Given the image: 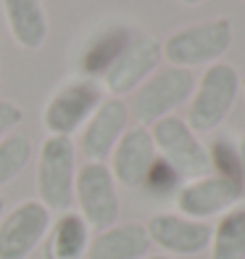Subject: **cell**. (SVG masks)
<instances>
[{"mask_svg": "<svg viewBox=\"0 0 245 259\" xmlns=\"http://www.w3.org/2000/svg\"><path fill=\"white\" fill-rule=\"evenodd\" d=\"M77 146L72 138L48 135L37 151V201L48 211H69L74 204V180H77Z\"/></svg>", "mask_w": 245, "mask_h": 259, "instance_id": "obj_1", "label": "cell"}, {"mask_svg": "<svg viewBox=\"0 0 245 259\" xmlns=\"http://www.w3.org/2000/svg\"><path fill=\"white\" fill-rule=\"evenodd\" d=\"M232 45V27L227 19H211L201 24L182 27L171 32L166 42H161V56L169 61V66L190 69L203 64H216Z\"/></svg>", "mask_w": 245, "mask_h": 259, "instance_id": "obj_2", "label": "cell"}, {"mask_svg": "<svg viewBox=\"0 0 245 259\" xmlns=\"http://www.w3.org/2000/svg\"><path fill=\"white\" fill-rule=\"evenodd\" d=\"M240 90V77L235 66L229 64H211L201 74L193 90V101L188 109V127L193 133H208L216 130L232 111Z\"/></svg>", "mask_w": 245, "mask_h": 259, "instance_id": "obj_3", "label": "cell"}, {"mask_svg": "<svg viewBox=\"0 0 245 259\" xmlns=\"http://www.w3.org/2000/svg\"><path fill=\"white\" fill-rule=\"evenodd\" d=\"M193 90H195V77L188 69H177V66L156 69L135 90L130 116L140 127H153L158 119L169 116L179 103L188 101Z\"/></svg>", "mask_w": 245, "mask_h": 259, "instance_id": "obj_4", "label": "cell"}, {"mask_svg": "<svg viewBox=\"0 0 245 259\" xmlns=\"http://www.w3.org/2000/svg\"><path fill=\"white\" fill-rule=\"evenodd\" d=\"M74 204L90 230H106L119 222V191L106 161H82L74 180Z\"/></svg>", "mask_w": 245, "mask_h": 259, "instance_id": "obj_5", "label": "cell"}, {"mask_svg": "<svg viewBox=\"0 0 245 259\" xmlns=\"http://www.w3.org/2000/svg\"><path fill=\"white\" fill-rule=\"evenodd\" d=\"M150 135H153V146L161 161H166L179 178L195 180L211 175V151H206V146L195 138L185 119L171 114L163 116L150 127Z\"/></svg>", "mask_w": 245, "mask_h": 259, "instance_id": "obj_6", "label": "cell"}, {"mask_svg": "<svg viewBox=\"0 0 245 259\" xmlns=\"http://www.w3.org/2000/svg\"><path fill=\"white\" fill-rule=\"evenodd\" d=\"M161 42L156 37H135L121 45V51L113 56V61L103 69V88L113 98H121L127 93L137 90L143 82L158 69L161 64Z\"/></svg>", "mask_w": 245, "mask_h": 259, "instance_id": "obj_7", "label": "cell"}, {"mask_svg": "<svg viewBox=\"0 0 245 259\" xmlns=\"http://www.w3.org/2000/svg\"><path fill=\"white\" fill-rule=\"evenodd\" d=\"M100 101L103 93L92 79H77L64 85L42 111V124L48 130V135L72 138L77 130L85 127V122L100 106Z\"/></svg>", "mask_w": 245, "mask_h": 259, "instance_id": "obj_8", "label": "cell"}, {"mask_svg": "<svg viewBox=\"0 0 245 259\" xmlns=\"http://www.w3.org/2000/svg\"><path fill=\"white\" fill-rule=\"evenodd\" d=\"M245 188L237 178H229V175H203V178H195L190 183H185L177 191V209L182 217L190 220H206L221 214V211L235 209V204L242 198Z\"/></svg>", "mask_w": 245, "mask_h": 259, "instance_id": "obj_9", "label": "cell"}, {"mask_svg": "<svg viewBox=\"0 0 245 259\" xmlns=\"http://www.w3.org/2000/svg\"><path fill=\"white\" fill-rule=\"evenodd\" d=\"M50 228V211L40 201H19L0 217V259H29L42 246Z\"/></svg>", "mask_w": 245, "mask_h": 259, "instance_id": "obj_10", "label": "cell"}, {"mask_svg": "<svg viewBox=\"0 0 245 259\" xmlns=\"http://www.w3.org/2000/svg\"><path fill=\"white\" fill-rule=\"evenodd\" d=\"M130 106L121 98H103L79 135V151L85 161H106L119 138L124 135V130L130 127Z\"/></svg>", "mask_w": 245, "mask_h": 259, "instance_id": "obj_11", "label": "cell"}, {"mask_svg": "<svg viewBox=\"0 0 245 259\" xmlns=\"http://www.w3.org/2000/svg\"><path fill=\"white\" fill-rule=\"evenodd\" d=\"M158 154L153 146V135L148 127H127L119 143L111 151V175L116 185L124 188H143L150 169H153Z\"/></svg>", "mask_w": 245, "mask_h": 259, "instance_id": "obj_12", "label": "cell"}, {"mask_svg": "<svg viewBox=\"0 0 245 259\" xmlns=\"http://www.w3.org/2000/svg\"><path fill=\"white\" fill-rule=\"evenodd\" d=\"M145 230H148L150 243L179 256L201 254L211 246V225H206L201 220L182 217V214H169V211L153 214L148 220Z\"/></svg>", "mask_w": 245, "mask_h": 259, "instance_id": "obj_13", "label": "cell"}, {"mask_svg": "<svg viewBox=\"0 0 245 259\" xmlns=\"http://www.w3.org/2000/svg\"><path fill=\"white\" fill-rule=\"evenodd\" d=\"M150 238L140 222H116L98 230L90 238L85 259H145L150 251Z\"/></svg>", "mask_w": 245, "mask_h": 259, "instance_id": "obj_14", "label": "cell"}, {"mask_svg": "<svg viewBox=\"0 0 245 259\" xmlns=\"http://www.w3.org/2000/svg\"><path fill=\"white\" fill-rule=\"evenodd\" d=\"M90 225L79 211H61L42 238V259H82L90 246Z\"/></svg>", "mask_w": 245, "mask_h": 259, "instance_id": "obj_15", "label": "cell"}, {"mask_svg": "<svg viewBox=\"0 0 245 259\" xmlns=\"http://www.w3.org/2000/svg\"><path fill=\"white\" fill-rule=\"evenodd\" d=\"M3 19L19 48L37 51L48 40V16L40 0H3Z\"/></svg>", "mask_w": 245, "mask_h": 259, "instance_id": "obj_16", "label": "cell"}, {"mask_svg": "<svg viewBox=\"0 0 245 259\" xmlns=\"http://www.w3.org/2000/svg\"><path fill=\"white\" fill-rule=\"evenodd\" d=\"M211 259H245V206L224 211L211 230Z\"/></svg>", "mask_w": 245, "mask_h": 259, "instance_id": "obj_17", "label": "cell"}, {"mask_svg": "<svg viewBox=\"0 0 245 259\" xmlns=\"http://www.w3.org/2000/svg\"><path fill=\"white\" fill-rule=\"evenodd\" d=\"M32 159V143L27 135L11 133L0 140V185H8L27 169Z\"/></svg>", "mask_w": 245, "mask_h": 259, "instance_id": "obj_18", "label": "cell"}, {"mask_svg": "<svg viewBox=\"0 0 245 259\" xmlns=\"http://www.w3.org/2000/svg\"><path fill=\"white\" fill-rule=\"evenodd\" d=\"M145 185H148V188H153L156 193H169V191H174V188L179 185V175L174 172L166 161L156 159V164H153V169H150Z\"/></svg>", "mask_w": 245, "mask_h": 259, "instance_id": "obj_19", "label": "cell"}, {"mask_svg": "<svg viewBox=\"0 0 245 259\" xmlns=\"http://www.w3.org/2000/svg\"><path fill=\"white\" fill-rule=\"evenodd\" d=\"M21 119H24L21 106H19L16 101L0 98V140H3L6 135H11V130H14Z\"/></svg>", "mask_w": 245, "mask_h": 259, "instance_id": "obj_20", "label": "cell"}, {"mask_svg": "<svg viewBox=\"0 0 245 259\" xmlns=\"http://www.w3.org/2000/svg\"><path fill=\"white\" fill-rule=\"evenodd\" d=\"M237 175H240V183L245 188V135L240 138V143H237Z\"/></svg>", "mask_w": 245, "mask_h": 259, "instance_id": "obj_21", "label": "cell"}, {"mask_svg": "<svg viewBox=\"0 0 245 259\" xmlns=\"http://www.w3.org/2000/svg\"><path fill=\"white\" fill-rule=\"evenodd\" d=\"M179 3H185V6H198V3H203V0H179Z\"/></svg>", "mask_w": 245, "mask_h": 259, "instance_id": "obj_22", "label": "cell"}, {"mask_svg": "<svg viewBox=\"0 0 245 259\" xmlns=\"http://www.w3.org/2000/svg\"><path fill=\"white\" fill-rule=\"evenodd\" d=\"M6 214V201H3V196H0V217Z\"/></svg>", "mask_w": 245, "mask_h": 259, "instance_id": "obj_23", "label": "cell"}, {"mask_svg": "<svg viewBox=\"0 0 245 259\" xmlns=\"http://www.w3.org/2000/svg\"><path fill=\"white\" fill-rule=\"evenodd\" d=\"M145 259H171V256H145Z\"/></svg>", "mask_w": 245, "mask_h": 259, "instance_id": "obj_24", "label": "cell"}, {"mask_svg": "<svg viewBox=\"0 0 245 259\" xmlns=\"http://www.w3.org/2000/svg\"><path fill=\"white\" fill-rule=\"evenodd\" d=\"M242 90H245V82H242Z\"/></svg>", "mask_w": 245, "mask_h": 259, "instance_id": "obj_25", "label": "cell"}, {"mask_svg": "<svg viewBox=\"0 0 245 259\" xmlns=\"http://www.w3.org/2000/svg\"><path fill=\"white\" fill-rule=\"evenodd\" d=\"M0 53H3V48H0Z\"/></svg>", "mask_w": 245, "mask_h": 259, "instance_id": "obj_26", "label": "cell"}]
</instances>
